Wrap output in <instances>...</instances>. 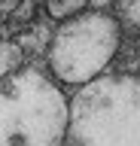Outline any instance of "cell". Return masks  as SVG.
I'll list each match as a JSON object with an SVG mask.
<instances>
[{"label":"cell","mask_w":140,"mask_h":146,"mask_svg":"<svg viewBox=\"0 0 140 146\" xmlns=\"http://www.w3.org/2000/svg\"><path fill=\"white\" fill-rule=\"evenodd\" d=\"M64 94L37 70H19L0 82V146H61L67 137Z\"/></svg>","instance_id":"obj_2"},{"label":"cell","mask_w":140,"mask_h":146,"mask_svg":"<svg viewBox=\"0 0 140 146\" xmlns=\"http://www.w3.org/2000/svg\"><path fill=\"white\" fill-rule=\"evenodd\" d=\"M122 15L131 18V25H140V3H122Z\"/></svg>","instance_id":"obj_6"},{"label":"cell","mask_w":140,"mask_h":146,"mask_svg":"<svg viewBox=\"0 0 140 146\" xmlns=\"http://www.w3.org/2000/svg\"><path fill=\"white\" fill-rule=\"evenodd\" d=\"M19 9V3H12V0H3L0 3V15H6V12H15Z\"/></svg>","instance_id":"obj_7"},{"label":"cell","mask_w":140,"mask_h":146,"mask_svg":"<svg viewBox=\"0 0 140 146\" xmlns=\"http://www.w3.org/2000/svg\"><path fill=\"white\" fill-rule=\"evenodd\" d=\"M70 146H140V76H98L67 119Z\"/></svg>","instance_id":"obj_1"},{"label":"cell","mask_w":140,"mask_h":146,"mask_svg":"<svg viewBox=\"0 0 140 146\" xmlns=\"http://www.w3.org/2000/svg\"><path fill=\"white\" fill-rule=\"evenodd\" d=\"M21 64V46L15 43H0V79H6V76H12V73L19 70Z\"/></svg>","instance_id":"obj_4"},{"label":"cell","mask_w":140,"mask_h":146,"mask_svg":"<svg viewBox=\"0 0 140 146\" xmlns=\"http://www.w3.org/2000/svg\"><path fill=\"white\" fill-rule=\"evenodd\" d=\"M116 49H119V21L104 12H85L55 34L49 61L61 82L88 85L113 61Z\"/></svg>","instance_id":"obj_3"},{"label":"cell","mask_w":140,"mask_h":146,"mask_svg":"<svg viewBox=\"0 0 140 146\" xmlns=\"http://www.w3.org/2000/svg\"><path fill=\"white\" fill-rule=\"evenodd\" d=\"M137 58H140V52H137Z\"/></svg>","instance_id":"obj_8"},{"label":"cell","mask_w":140,"mask_h":146,"mask_svg":"<svg viewBox=\"0 0 140 146\" xmlns=\"http://www.w3.org/2000/svg\"><path fill=\"white\" fill-rule=\"evenodd\" d=\"M82 9H85L82 0H70V3H58V0H52V3H46V12L52 18H70V15L76 18Z\"/></svg>","instance_id":"obj_5"}]
</instances>
